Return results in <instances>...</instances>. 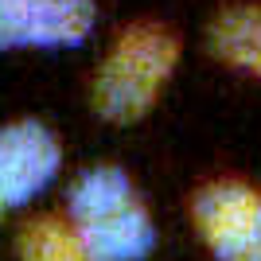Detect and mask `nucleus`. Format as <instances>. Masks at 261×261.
Segmentation results:
<instances>
[{
  "instance_id": "423d86ee",
  "label": "nucleus",
  "mask_w": 261,
  "mask_h": 261,
  "mask_svg": "<svg viewBox=\"0 0 261 261\" xmlns=\"http://www.w3.org/2000/svg\"><path fill=\"white\" fill-rule=\"evenodd\" d=\"M211 51L218 63L261 82V0H234L211 20Z\"/></svg>"
},
{
  "instance_id": "6e6552de",
  "label": "nucleus",
  "mask_w": 261,
  "mask_h": 261,
  "mask_svg": "<svg viewBox=\"0 0 261 261\" xmlns=\"http://www.w3.org/2000/svg\"><path fill=\"white\" fill-rule=\"evenodd\" d=\"M16 257L20 261H90L82 246V230L70 218L35 215L16 234Z\"/></svg>"
},
{
  "instance_id": "20e7f679",
  "label": "nucleus",
  "mask_w": 261,
  "mask_h": 261,
  "mask_svg": "<svg viewBox=\"0 0 261 261\" xmlns=\"http://www.w3.org/2000/svg\"><path fill=\"white\" fill-rule=\"evenodd\" d=\"M98 23L94 0H0V51L78 47Z\"/></svg>"
},
{
  "instance_id": "f257e3e1",
  "label": "nucleus",
  "mask_w": 261,
  "mask_h": 261,
  "mask_svg": "<svg viewBox=\"0 0 261 261\" xmlns=\"http://www.w3.org/2000/svg\"><path fill=\"white\" fill-rule=\"evenodd\" d=\"M179 66V35L160 20L125 23L94 70L90 101L106 121L133 125L160 101Z\"/></svg>"
},
{
  "instance_id": "1a4fd4ad",
  "label": "nucleus",
  "mask_w": 261,
  "mask_h": 261,
  "mask_svg": "<svg viewBox=\"0 0 261 261\" xmlns=\"http://www.w3.org/2000/svg\"><path fill=\"white\" fill-rule=\"evenodd\" d=\"M4 211H8V207H4V203H0V215H4Z\"/></svg>"
},
{
  "instance_id": "0eeeda50",
  "label": "nucleus",
  "mask_w": 261,
  "mask_h": 261,
  "mask_svg": "<svg viewBox=\"0 0 261 261\" xmlns=\"http://www.w3.org/2000/svg\"><path fill=\"white\" fill-rule=\"evenodd\" d=\"M129 203H137V187H133L129 172L117 168V164H94V168H86L70 184V195H66L74 226L98 222V218L113 215V211H125Z\"/></svg>"
},
{
  "instance_id": "7ed1b4c3",
  "label": "nucleus",
  "mask_w": 261,
  "mask_h": 261,
  "mask_svg": "<svg viewBox=\"0 0 261 261\" xmlns=\"http://www.w3.org/2000/svg\"><path fill=\"white\" fill-rule=\"evenodd\" d=\"M63 168L59 137L35 117H20L0 125V203L28 207L43 195Z\"/></svg>"
},
{
  "instance_id": "39448f33",
  "label": "nucleus",
  "mask_w": 261,
  "mask_h": 261,
  "mask_svg": "<svg viewBox=\"0 0 261 261\" xmlns=\"http://www.w3.org/2000/svg\"><path fill=\"white\" fill-rule=\"evenodd\" d=\"M78 230H82V246L90 261H144L156 246V222L141 199Z\"/></svg>"
},
{
  "instance_id": "f03ea898",
  "label": "nucleus",
  "mask_w": 261,
  "mask_h": 261,
  "mask_svg": "<svg viewBox=\"0 0 261 261\" xmlns=\"http://www.w3.org/2000/svg\"><path fill=\"white\" fill-rule=\"evenodd\" d=\"M191 222L218 261H261V187L250 179L203 184L191 195Z\"/></svg>"
}]
</instances>
